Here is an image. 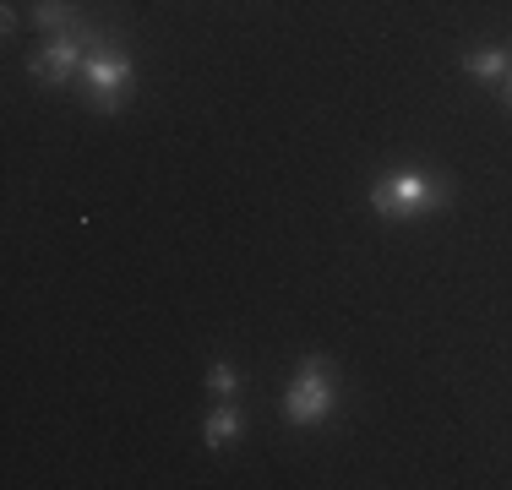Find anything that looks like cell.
<instances>
[{"label":"cell","instance_id":"3","mask_svg":"<svg viewBox=\"0 0 512 490\" xmlns=\"http://www.w3.org/2000/svg\"><path fill=\"white\" fill-rule=\"evenodd\" d=\"M333 409H338V376H333V365H327V354H306V360H300V371L289 376L284 420L289 425H322Z\"/></svg>","mask_w":512,"mask_h":490},{"label":"cell","instance_id":"7","mask_svg":"<svg viewBox=\"0 0 512 490\" xmlns=\"http://www.w3.org/2000/svg\"><path fill=\"white\" fill-rule=\"evenodd\" d=\"M463 71H469L474 82H502L507 71H512V49H502V44H491V49H474V55H463Z\"/></svg>","mask_w":512,"mask_h":490},{"label":"cell","instance_id":"1","mask_svg":"<svg viewBox=\"0 0 512 490\" xmlns=\"http://www.w3.org/2000/svg\"><path fill=\"white\" fill-rule=\"evenodd\" d=\"M453 202V180L436 175V169H393L387 180L371 186V207L393 224L404 218H425V213H442Z\"/></svg>","mask_w":512,"mask_h":490},{"label":"cell","instance_id":"9","mask_svg":"<svg viewBox=\"0 0 512 490\" xmlns=\"http://www.w3.org/2000/svg\"><path fill=\"white\" fill-rule=\"evenodd\" d=\"M496 88H502V104L512 109V71H507V77H502V82H496Z\"/></svg>","mask_w":512,"mask_h":490},{"label":"cell","instance_id":"2","mask_svg":"<svg viewBox=\"0 0 512 490\" xmlns=\"http://www.w3.org/2000/svg\"><path fill=\"white\" fill-rule=\"evenodd\" d=\"M82 82H88V104L99 109V115H115L131 98L137 66H131V55L109 39V33H99V39L88 44V60H82Z\"/></svg>","mask_w":512,"mask_h":490},{"label":"cell","instance_id":"8","mask_svg":"<svg viewBox=\"0 0 512 490\" xmlns=\"http://www.w3.org/2000/svg\"><path fill=\"white\" fill-rule=\"evenodd\" d=\"M207 392H218V398H235L240 392V371L229 360H213L207 365Z\"/></svg>","mask_w":512,"mask_h":490},{"label":"cell","instance_id":"4","mask_svg":"<svg viewBox=\"0 0 512 490\" xmlns=\"http://www.w3.org/2000/svg\"><path fill=\"white\" fill-rule=\"evenodd\" d=\"M93 39H99V28H82V33H60V39H50L44 49H33V60H28L33 82H44V88H66V82L77 77V66L88 60Z\"/></svg>","mask_w":512,"mask_h":490},{"label":"cell","instance_id":"5","mask_svg":"<svg viewBox=\"0 0 512 490\" xmlns=\"http://www.w3.org/2000/svg\"><path fill=\"white\" fill-rule=\"evenodd\" d=\"M246 431V420H240V409H235V398H224L213 414L202 420V441H207V452H224V447H235V436Z\"/></svg>","mask_w":512,"mask_h":490},{"label":"cell","instance_id":"6","mask_svg":"<svg viewBox=\"0 0 512 490\" xmlns=\"http://www.w3.org/2000/svg\"><path fill=\"white\" fill-rule=\"evenodd\" d=\"M33 22H39L50 39H60V33H82L88 22L77 17V6H66V0H33Z\"/></svg>","mask_w":512,"mask_h":490}]
</instances>
